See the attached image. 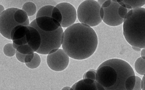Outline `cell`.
<instances>
[{"label":"cell","mask_w":145,"mask_h":90,"mask_svg":"<svg viewBox=\"0 0 145 90\" xmlns=\"http://www.w3.org/2000/svg\"><path fill=\"white\" fill-rule=\"evenodd\" d=\"M98 39L91 27L78 23L65 30L62 47L70 58L77 60L86 59L96 52Z\"/></svg>","instance_id":"cell-1"},{"label":"cell","mask_w":145,"mask_h":90,"mask_svg":"<svg viewBox=\"0 0 145 90\" xmlns=\"http://www.w3.org/2000/svg\"><path fill=\"white\" fill-rule=\"evenodd\" d=\"M96 72V82L105 90H126L125 86L126 80L135 75L134 70L128 62L117 58L103 62Z\"/></svg>","instance_id":"cell-2"},{"label":"cell","mask_w":145,"mask_h":90,"mask_svg":"<svg viewBox=\"0 0 145 90\" xmlns=\"http://www.w3.org/2000/svg\"><path fill=\"white\" fill-rule=\"evenodd\" d=\"M123 35L131 47L145 48V8L132 9L123 22Z\"/></svg>","instance_id":"cell-3"},{"label":"cell","mask_w":145,"mask_h":90,"mask_svg":"<svg viewBox=\"0 0 145 90\" xmlns=\"http://www.w3.org/2000/svg\"><path fill=\"white\" fill-rule=\"evenodd\" d=\"M30 26L36 28L41 36L42 43L36 53L44 55L48 54L53 50L59 49L60 47L62 46L64 32L61 27L53 32H44L41 30L37 26L35 19L31 22Z\"/></svg>","instance_id":"cell-4"},{"label":"cell","mask_w":145,"mask_h":90,"mask_svg":"<svg viewBox=\"0 0 145 90\" xmlns=\"http://www.w3.org/2000/svg\"><path fill=\"white\" fill-rule=\"evenodd\" d=\"M101 6L96 1H84L78 6L77 13L80 23L93 27L102 21L100 14Z\"/></svg>","instance_id":"cell-5"},{"label":"cell","mask_w":145,"mask_h":90,"mask_svg":"<svg viewBox=\"0 0 145 90\" xmlns=\"http://www.w3.org/2000/svg\"><path fill=\"white\" fill-rule=\"evenodd\" d=\"M69 58L63 49H54L47 56V64L53 71H62L65 69L69 64Z\"/></svg>","instance_id":"cell-6"},{"label":"cell","mask_w":145,"mask_h":90,"mask_svg":"<svg viewBox=\"0 0 145 90\" xmlns=\"http://www.w3.org/2000/svg\"><path fill=\"white\" fill-rule=\"evenodd\" d=\"M18 9L8 8L0 14V33L8 39H11V33L13 28L16 26L21 25L16 21L14 18V13Z\"/></svg>","instance_id":"cell-7"},{"label":"cell","mask_w":145,"mask_h":90,"mask_svg":"<svg viewBox=\"0 0 145 90\" xmlns=\"http://www.w3.org/2000/svg\"><path fill=\"white\" fill-rule=\"evenodd\" d=\"M121 5L117 1H112L110 5L106 8H103L104 16L102 19L106 25L112 27H117L123 23L124 19L120 16L118 12Z\"/></svg>","instance_id":"cell-8"},{"label":"cell","mask_w":145,"mask_h":90,"mask_svg":"<svg viewBox=\"0 0 145 90\" xmlns=\"http://www.w3.org/2000/svg\"><path fill=\"white\" fill-rule=\"evenodd\" d=\"M61 13L62 16V28H67L75 23L77 18V13L76 9L69 3L62 2L56 6Z\"/></svg>","instance_id":"cell-9"},{"label":"cell","mask_w":145,"mask_h":90,"mask_svg":"<svg viewBox=\"0 0 145 90\" xmlns=\"http://www.w3.org/2000/svg\"><path fill=\"white\" fill-rule=\"evenodd\" d=\"M35 21L38 27L44 32H53L61 27L57 21L50 17H40L35 18Z\"/></svg>","instance_id":"cell-10"},{"label":"cell","mask_w":145,"mask_h":90,"mask_svg":"<svg viewBox=\"0 0 145 90\" xmlns=\"http://www.w3.org/2000/svg\"><path fill=\"white\" fill-rule=\"evenodd\" d=\"M28 28L30 32L31 37L30 41L28 42V44L33 49L34 52H36L41 45L42 39L39 31L36 28L31 26H28Z\"/></svg>","instance_id":"cell-11"},{"label":"cell","mask_w":145,"mask_h":90,"mask_svg":"<svg viewBox=\"0 0 145 90\" xmlns=\"http://www.w3.org/2000/svg\"><path fill=\"white\" fill-rule=\"evenodd\" d=\"M29 32L27 26L18 25L16 26L11 31V39L12 40L23 38Z\"/></svg>","instance_id":"cell-12"},{"label":"cell","mask_w":145,"mask_h":90,"mask_svg":"<svg viewBox=\"0 0 145 90\" xmlns=\"http://www.w3.org/2000/svg\"><path fill=\"white\" fill-rule=\"evenodd\" d=\"M14 18L16 21L21 25L30 26V22L28 16L25 11L22 9H18L14 13Z\"/></svg>","instance_id":"cell-13"},{"label":"cell","mask_w":145,"mask_h":90,"mask_svg":"<svg viewBox=\"0 0 145 90\" xmlns=\"http://www.w3.org/2000/svg\"><path fill=\"white\" fill-rule=\"evenodd\" d=\"M70 90H98L96 82L92 84H88L83 80L78 81L71 87Z\"/></svg>","instance_id":"cell-14"},{"label":"cell","mask_w":145,"mask_h":90,"mask_svg":"<svg viewBox=\"0 0 145 90\" xmlns=\"http://www.w3.org/2000/svg\"><path fill=\"white\" fill-rule=\"evenodd\" d=\"M126 8L129 10L142 8L145 5V1H120Z\"/></svg>","instance_id":"cell-15"},{"label":"cell","mask_w":145,"mask_h":90,"mask_svg":"<svg viewBox=\"0 0 145 90\" xmlns=\"http://www.w3.org/2000/svg\"><path fill=\"white\" fill-rule=\"evenodd\" d=\"M55 6L52 5H46L43 6L38 11L36 14V18L40 17H50L52 16V12Z\"/></svg>","instance_id":"cell-16"},{"label":"cell","mask_w":145,"mask_h":90,"mask_svg":"<svg viewBox=\"0 0 145 90\" xmlns=\"http://www.w3.org/2000/svg\"><path fill=\"white\" fill-rule=\"evenodd\" d=\"M135 69L138 74L144 76L145 74V60L141 57L138 58L135 62Z\"/></svg>","instance_id":"cell-17"},{"label":"cell","mask_w":145,"mask_h":90,"mask_svg":"<svg viewBox=\"0 0 145 90\" xmlns=\"http://www.w3.org/2000/svg\"><path fill=\"white\" fill-rule=\"evenodd\" d=\"M22 10L26 12L28 16H32L36 13L37 8L34 3L28 2L24 4L22 7Z\"/></svg>","instance_id":"cell-18"},{"label":"cell","mask_w":145,"mask_h":90,"mask_svg":"<svg viewBox=\"0 0 145 90\" xmlns=\"http://www.w3.org/2000/svg\"><path fill=\"white\" fill-rule=\"evenodd\" d=\"M41 63V59L37 53H34V56L32 61L28 63H26L27 67L30 69H35L36 68L39 67Z\"/></svg>","instance_id":"cell-19"},{"label":"cell","mask_w":145,"mask_h":90,"mask_svg":"<svg viewBox=\"0 0 145 90\" xmlns=\"http://www.w3.org/2000/svg\"><path fill=\"white\" fill-rule=\"evenodd\" d=\"M3 52L5 56L7 57H12L16 54V49L13 47V44H6L4 47Z\"/></svg>","instance_id":"cell-20"},{"label":"cell","mask_w":145,"mask_h":90,"mask_svg":"<svg viewBox=\"0 0 145 90\" xmlns=\"http://www.w3.org/2000/svg\"><path fill=\"white\" fill-rule=\"evenodd\" d=\"M136 82V76L135 75H131L128 77L125 82V88L126 90H133L135 87Z\"/></svg>","instance_id":"cell-21"},{"label":"cell","mask_w":145,"mask_h":90,"mask_svg":"<svg viewBox=\"0 0 145 90\" xmlns=\"http://www.w3.org/2000/svg\"><path fill=\"white\" fill-rule=\"evenodd\" d=\"M16 51L25 55H27L29 54H31L32 52H34L33 49H32L28 44L20 46L17 49Z\"/></svg>","instance_id":"cell-22"},{"label":"cell","mask_w":145,"mask_h":90,"mask_svg":"<svg viewBox=\"0 0 145 90\" xmlns=\"http://www.w3.org/2000/svg\"><path fill=\"white\" fill-rule=\"evenodd\" d=\"M51 17L55 20L57 21L61 25L62 23V16L61 13L60 12L59 10L56 7H55L52 12Z\"/></svg>","instance_id":"cell-23"},{"label":"cell","mask_w":145,"mask_h":90,"mask_svg":"<svg viewBox=\"0 0 145 90\" xmlns=\"http://www.w3.org/2000/svg\"><path fill=\"white\" fill-rule=\"evenodd\" d=\"M117 1L121 5L120 7L119 8V10H118L119 14L121 18H123V19H124L126 16L127 15V13L130 10L126 8L125 7V6L122 3H121L120 1Z\"/></svg>","instance_id":"cell-24"},{"label":"cell","mask_w":145,"mask_h":90,"mask_svg":"<svg viewBox=\"0 0 145 90\" xmlns=\"http://www.w3.org/2000/svg\"><path fill=\"white\" fill-rule=\"evenodd\" d=\"M96 70L90 69L83 75V79H90L96 81Z\"/></svg>","instance_id":"cell-25"},{"label":"cell","mask_w":145,"mask_h":90,"mask_svg":"<svg viewBox=\"0 0 145 90\" xmlns=\"http://www.w3.org/2000/svg\"><path fill=\"white\" fill-rule=\"evenodd\" d=\"M133 90H142V79L140 77L136 76V82L135 87Z\"/></svg>","instance_id":"cell-26"},{"label":"cell","mask_w":145,"mask_h":90,"mask_svg":"<svg viewBox=\"0 0 145 90\" xmlns=\"http://www.w3.org/2000/svg\"><path fill=\"white\" fill-rule=\"evenodd\" d=\"M13 43L18 45V46H21L22 45H25V44H28V42L27 40V38H26V36H25L23 38L21 39H18V40H12Z\"/></svg>","instance_id":"cell-27"},{"label":"cell","mask_w":145,"mask_h":90,"mask_svg":"<svg viewBox=\"0 0 145 90\" xmlns=\"http://www.w3.org/2000/svg\"><path fill=\"white\" fill-rule=\"evenodd\" d=\"M16 59L18 60L21 63H25V57H26V55L25 54H22L20 52H18L16 51Z\"/></svg>","instance_id":"cell-28"},{"label":"cell","mask_w":145,"mask_h":90,"mask_svg":"<svg viewBox=\"0 0 145 90\" xmlns=\"http://www.w3.org/2000/svg\"><path fill=\"white\" fill-rule=\"evenodd\" d=\"M35 52H32L31 54L26 55L25 59V63H28L32 61V60L33 59Z\"/></svg>","instance_id":"cell-29"},{"label":"cell","mask_w":145,"mask_h":90,"mask_svg":"<svg viewBox=\"0 0 145 90\" xmlns=\"http://www.w3.org/2000/svg\"><path fill=\"white\" fill-rule=\"evenodd\" d=\"M112 3V1L111 0H108V1H105V2L103 3V4L101 6L102 8H106L108 7V6L110 5Z\"/></svg>","instance_id":"cell-30"},{"label":"cell","mask_w":145,"mask_h":90,"mask_svg":"<svg viewBox=\"0 0 145 90\" xmlns=\"http://www.w3.org/2000/svg\"><path fill=\"white\" fill-rule=\"evenodd\" d=\"M96 85L98 90H105V89L103 87L102 85H100L99 82H96Z\"/></svg>","instance_id":"cell-31"},{"label":"cell","mask_w":145,"mask_h":90,"mask_svg":"<svg viewBox=\"0 0 145 90\" xmlns=\"http://www.w3.org/2000/svg\"><path fill=\"white\" fill-rule=\"evenodd\" d=\"M142 90H145V74L143 76L142 79Z\"/></svg>","instance_id":"cell-32"},{"label":"cell","mask_w":145,"mask_h":90,"mask_svg":"<svg viewBox=\"0 0 145 90\" xmlns=\"http://www.w3.org/2000/svg\"><path fill=\"white\" fill-rule=\"evenodd\" d=\"M100 16L102 19H103L104 17V9L101 7V9H100Z\"/></svg>","instance_id":"cell-33"},{"label":"cell","mask_w":145,"mask_h":90,"mask_svg":"<svg viewBox=\"0 0 145 90\" xmlns=\"http://www.w3.org/2000/svg\"><path fill=\"white\" fill-rule=\"evenodd\" d=\"M141 57H145V48L142 49L141 50V53H140Z\"/></svg>","instance_id":"cell-34"},{"label":"cell","mask_w":145,"mask_h":90,"mask_svg":"<svg viewBox=\"0 0 145 90\" xmlns=\"http://www.w3.org/2000/svg\"><path fill=\"white\" fill-rule=\"evenodd\" d=\"M0 7H1V12H0V14H1L2 13L4 12L5 10L4 9V7L2 5H0Z\"/></svg>","instance_id":"cell-35"},{"label":"cell","mask_w":145,"mask_h":90,"mask_svg":"<svg viewBox=\"0 0 145 90\" xmlns=\"http://www.w3.org/2000/svg\"><path fill=\"white\" fill-rule=\"evenodd\" d=\"M132 49L136 52H140V51H141V49H142L138 48V47H132Z\"/></svg>","instance_id":"cell-36"},{"label":"cell","mask_w":145,"mask_h":90,"mask_svg":"<svg viewBox=\"0 0 145 90\" xmlns=\"http://www.w3.org/2000/svg\"><path fill=\"white\" fill-rule=\"evenodd\" d=\"M105 2V1H98L99 4L101 6Z\"/></svg>","instance_id":"cell-37"},{"label":"cell","mask_w":145,"mask_h":90,"mask_svg":"<svg viewBox=\"0 0 145 90\" xmlns=\"http://www.w3.org/2000/svg\"><path fill=\"white\" fill-rule=\"evenodd\" d=\"M12 44H13V47L16 49H17L18 48V47H20V46H18V45L14 43H12Z\"/></svg>","instance_id":"cell-38"},{"label":"cell","mask_w":145,"mask_h":90,"mask_svg":"<svg viewBox=\"0 0 145 90\" xmlns=\"http://www.w3.org/2000/svg\"><path fill=\"white\" fill-rule=\"evenodd\" d=\"M71 89V87H63L61 90H70Z\"/></svg>","instance_id":"cell-39"}]
</instances>
